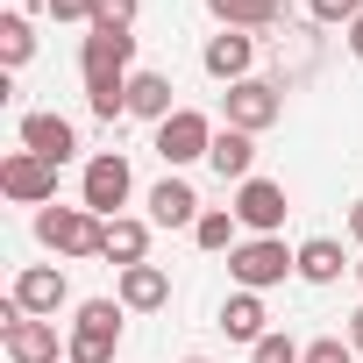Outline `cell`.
<instances>
[{"mask_svg": "<svg viewBox=\"0 0 363 363\" xmlns=\"http://www.w3.org/2000/svg\"><path fill=\"white\" fill-rule=\"evenodd\" d=\"M121 320H128L121 299H79L72 306V335H65V363H114Z\"/></svg>", "mask_w": 363, "mask_h": 363, "instance_id": "1", "label": "cell"}, {"mask_svg": "<svg viewBox=\"0 0 363 363\" xmlns=\"http://www.w3.org/2000/svg\"><path fill=\"white\" fill-rule=\"evenodd\" d=\"M135 29H107V22H93L86 29V43H79V72H86V93H121L135 72Z\"/></svg>", "mask_w": 363, "mask_h": 363, "instance_id": "2", "label": "cell"}, {"mask_svg": "<svg viewBox=\"0 0 363 363\" xmlns=\"http://www.w3.org/2000/svg\"><path fill=\"white\" fill-rule=\"evenodd\" d=\"M36 242L57 257H107V221L93 207H36Z\"/></svg>", "mask_w": 363, "mask_h": 363, "instance_id": "3", "label": "cell"}, {"mask_svg": "<svg viewBox=\"0 0 363 363\" xmlns=\"http://www.w3.org/2000/svg\"><path fill=\"white\" fill-rule=\"evenodd\" d=\"M292 271H299V250H285L278 235H250V242L228 250V278H235V292H271V285H285Z\"/></svg>", "mask_w": 363, "mask_h": 363, "instance_id": "4", "label": "cell"}, {"mask_svg": "<svg viewBox=\"0 0 363 363\" xmlns=\"http://www.w3.org/2000/svg\"><path fill=\"white\" fill-rule=\"evenodd\" d=\"M285 121V86L278 79H242L221 93V128H242V135H264Z\"/></svg>", "mask_w": 363, "mask_h": 363, "instance_id": "5", "label": "cell"}, {"mask_svg": "<svg viewBox=\"0 0 363 363\" xmlns=\"http://www.w3.org/2000/svg\"><path fill=\"white\" fill-rule=\"evenodd\" d=\"M128 193H135V178H128V157H121V150H100V157H86L79 207H93L100 221H114V214L128 207Z\"/></svg>", "mask_w": 363, "mask_h": 363, "instance_id": "6", "label": "cell"}, {"mask_svg": "<svg viewBox=\"0 0 363 363\" xmlns=\"http://www.w3.org/2000/svg\"><path fill=\"white\" fill-rule=\"evenodd\" d=\"M214 135H221V128H214L200 107H178L171 121H157V157H164L171 171H178V164H200V157L214 150Z\"/></svg>", "mask_w": 363, "mask_h": 363, "instance_id": "7", "label": "cell"}, {"mask_svg": "<svg viewBox=\"0 0 363 363\" xmlns=\"http://www.w3.org/2000/svg\"><path fill=\"white\" fill-rule=\"evenodd\" d=\"M0 342H8V363H57V320H36L15 299L0 306Z\"/></svg>", "mask_w": 363, "mask_h": 363, "instance_id": "8", "label": "cell"}, {"mask_svg": "<svg viewBox=\"0 0 363 363\" xmlns=\"http://www.w3.org/2000/svg\"><path fill=\"white\" fill-rule=\"evenodd\" d=\"M0 193H8L15 207H50L57 200V164H43L36 150H8V164H0Z\"/></svg>", "mask_w": 363, "mask_h": 363, "instance_id": "9", "label": "cell"}, {"mask_svg": "<svg viewBox=\"0 0 363 363\" xmlns=\"http://www.w3.org/2000/svg\"><path fill=\"white\" fill-rule=\"evenodd\" d=\"M285 214H292V200H285L278 178H242V186H235V221H242L250 235H278Z\"/></svg>", "mask_w": 363, "mask_h": 363, "instance_id": "10", "label": "cell"}, {"mask_svg": "<svg viewBox=\"0 0 363 363\" xmlns=\"http://www.w3.org/2000/svg\"><path fill=\"white\" fill-rule=\"evenodd\" d=\"M8 299H15L22 313H36V320H57V306L72 299V285H65V271H57V264H22Z\"/></svg>", "mask_w": 363, "mask_h": 363, "instance_id": "11", "label": "cell"}, {"mask_svg": "<svg viewBox=\"0 0 363 363\" xmlns=\"http://www.w3.org/2000/svg\"><path fill=\"white\" fill-rule=\"evenodd\" d=\"M22 150H36L43 164L65 171V164L79 157V128H72L65 114H22Z\"/></svg>", "mask_w": 363, "mask_h": 363, "instance_id": "12", "label": "cell"}, {"mask_svg": "<svg viewBox=\"0 0 363 363\" xmlns=\"http://www.w3.org/2000/svg\"><path fill=\"white\" fill-rule=\"evenodd\" d=\"M207 79H221V86H242L250 79V65H257V36H242V29H221V36H207Z\"/></svg>", "mask_w": 363, "mask_h": 363, "instance_id": "13", "label": "cell"}, {"mask_svg": "<svg viewBox=\"0 0 363 363\" xmlns=\"http://www.w3.org/2000/svg\"><path fill=\"white\" fill-rule=\"evenodd\" d=\"M200 214H207L200 193H193L178 171L164 178V186H150V221H157V228H200Z\"/></svg>", "mask_w": 363, "mask_h": 363, "instance_id": "14", "label": "cell"}, {"mask_svg": "<svg viewBox=\"0 0 363 363\" xmlns=\"http://www.w3.org/2000/svg\"><path fill=\"white\" fill-rule=\"evenodd\" d=\"M114 299L128 313H157V306H171V271L164 264H128L121 285H114Z\"/></svg>", "mask_w": 363, "mask_h": 363, "instance_id": "15", "label": "cell"}, {"mask_svg": "<svg viewBox=\"0 0 363 363\" xmlns=\"http://www.w3.org/2000/svg\"><path fill=\"white\" fill-rule=\"evenodd\" d=\"M207 164H214L221 186H242V178H257V135L221 128V135H214V150H207Z\"/></svg>", "mask_w": 363, "mask_h": 363, "instance_id": "16", "label": "cell"}, {"mask_svg": "<svg viewBox=\"0 0 363 363\" xmlns=\"http://www.w3.org/2000/svg\"><path fill=\"white\" fill-rule=\"evenodd\" d=\"M264 320H271V313H264V292H228V299H221V335H228V342H250V349H257V342L271 335Z\"/></svg>", "mask_w": 363, "mask_h": 363, "instance_id": "17", "label": "cell"}, {"mask_svg": "<svg viewBox=\"0 0 363 363\" xmlns=\"http://www.w3.org/2000/svg\"><path fill=\"white\" fill-rule=\"evenodd\" d=\"M207 15H214L221 29H242V36H257V29H278L285 0H207Z\"/></svg>", "mask_w": 363, "mask_h": 363, "instance_id": "18", "label": "cell"}, {"mask_svg": "<svg viewBox=\"0 0 363 363\" xmlns=\"http://www.w3.org/2000/svg\"><path fill=\"white\" fill-rule=\"evenodd\" d=\"M128 114L171 121V114H178V107H171V79H164V72H135V79H128Z\"/></svg>", "mask_w": 363, "mask_h": 363, "instance_id": "19", "label": "cell"}, {"mask_svg": "<svg viewBox=\"0 0 363 363\" xmlns=\"http://www.w3.org/2000/svg\"><path fill=\"white\" fill-rule=\"evenodd\" d=\"M107 257L128 271V264H150V221H135V214H114L107 221Z\"/></svg>", "mask_w": 363, "mask_h": 363, "instance_id": "20", "label": "cell"}, {"mask_svg": "<svg viewBox=\"0 0 363 363\" xmlns=\"http://www.w3.org/2000/svg\"><path fill=\"white\" fill-rule=\"evenodd\" d=\"M299 278H306V285H335V278H342V242H335V235L299 242Z\"/></svg>", "mask_w": 363, "mask_h": 363, "instance_id": "21", "label": "cell"}, {"mask_svg": "<svg viewBox=\"0 0 363 363\" xmlns=\"http://www.w3.org/2000/svg\"><path fill=\"white\" fill-rule=\"evenodd\" d=\"M193 242H200V250H214V257H221V250H235V242H242L235 207H207V214H200V228H193Z\"/></svg>", "mask_w": 363, "mask_h": 363, "instance_id": "22", "label": "cell"}, {"mask_svg": "<svg viewBox=\"0 0 363 363\" xmlns=\"http://www.w3.org/2000/svg\"><path fill=\"white\" fill-rule=\"evenodd\" d=\"M29 57H36V29H29V15H0V65L22 72Z\"/></svg>", "mask_w": 363, "mask_h": 363, "instance_id": "23", "label": "cell"}, {"mask_svg": "<svg viewBox=\"0 0 363 363\" xmlns=\"http://www.w3.org/2000/svg\"><path fill=\"white\" fill-rule=\"evenodd\" d=\"M299 363H356V342L349 335H320V342H306Z\"/></svg>", "mask_w": 363, "mask_h": 363, "instance_id": "24", "label": "cell"}, {"mask_svg": "<svg viewBox=\"0 0 363 363\" xmlns=\"http://www.w3.org/2000/svg\"><path fill=\"white\" fill-rule=\"evenodd\" d=\"M306 15H313V22H320V29H335V22H342V29H349V22H356V15H363V0H306Z\"/></svg>", "mask_w": 363, "mask_h": 363, "instance_id": "25", "label": "cell"}, {"mask_svg": "<svg viewBox=\"0 0 363 363\" xmlns=\"http://www.w3.org/2000/svg\"><path fill=\"white\" fill-rule=\"evenodd\" d=\"M299 356H306V349H299L292 335H264V342L250 349V363H299Z\"/></svg>", "mask_w": 363, "mask_h": 363, "instance_id": "26", "label": "cell"}, {"mask_svg": "<svg viewBox=\"0 0 363 363\" xmlns=\"http://www.w3.org/2000/svg\"><path fill=\"white\" fill-rule=\"evenodd\" d=\"M135 15H143V0H100L93 22H107V29H135Z\"/></svg>", "mask_w": 363, "mask_h": 363, "instance_id": "27", "label": "cell"}, {"mask_svg": "<svg viewBox=\"0 0 363 363\" xmlns=\"http://www.w3.org/2000/svg\"><path fill=\"white\" fill-rule=\"evenodd\" d=\"M43 8H50V22H93L100 0H43Z\"/></svg>", "mask_w": 363, "mask_h": 363, "instance_id": "28", "label": "cell"}, {"mask_svg": "<svg viewBox=\"0 0 363 363\" xmlns=\"http://www.w3.org/2000/svg\"><path fill=\"white\" fill-rule=\"evenodd\" d=\"M349 57H356V65H363V15H356V22H349Z\"/></svg>", "mask_w": 363, "mask_h": 363, "instance_id": "29", "label": "cell"}, {"mask_svg": "<svg viewBox=\"0 0 363 363\" xmlns=\"http://www.w3.org/2000/svg\"><path fill=\"white\" fill-rule=\"evenodd\" d=\"M349 342H356V356H363V306L349 313Z\"/></svg>", "mask_w": 363, "mask_h": 363, "instance_id": "30", "label": "cell"}, {"mask_svg": "<svg viewBox=\"0 0 363 363\" xmlns=\"http://www.w3.org/2000/svg\"><path fill=\"white\" fill-rule=\"evenodd\" d=\"M349 235H356V242H363V200H356V207H349Z\"/></svg>", "mask_w": 363, "mask_h": 363, "instance_id": "31", "label": "cell"}, {"mask_svg": "<svg viewBox=\"0 0 363 363\" xmlns=\"http://www.w3.org/2000/svg\"><path fill=\"white\" fill-rule=\"evenodd\" d=\"M349 271H356V285H363V257H356V264H349Z\"/></svg>", "mask_w": 363, "mask_h": 363, "instance_id": "32", "label": "cell"}, {"mask_svg": "<svg viewBox=\"0 0 363 363\" xmlns=\"http://www.w3.org/2000/svg\"><path fill=\"white\" fill-rule=\"evenodd\" d=\"M186 363H207V356H186Z\"/></svg>", "mask_w": 363, "mask_h": 363, "instance_id": "33", "label": "cell"}]
</instances>
